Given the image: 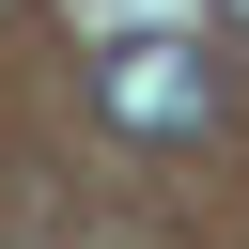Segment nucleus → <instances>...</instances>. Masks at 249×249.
Returning a JSON list of instances; mask_svg holds the SVG:
<instances>
[{
	"label": "nucleus",
	"mask_w": 249,
	"mask_h": 249,
	"mask_svg": "<svg viewBox=\"0 0 249 249\" xmlns=\"http://www.w3.org/2000/svg\"><path fill=\"white\" fill-rule=\"evenodd\" d=\"M93 109L124 140H202L218 124V62L171 47V31H124V47H93Z\"/></svg>",
	"instance_id": "1"
},
{
	"label": "nucleus",
	"mask_w": 249,
	"mask_h": 249,
	"mask_svg": "<svg viewBox=\"0 0 249 249\" xmlns=\"http://www.w3.org/2000/svg\"><path fill=\"white\" fill-rule=\"evenodd\" d=\"M218 31H249V0H218Z\"/></svg>",
	"instance_id": "2"
}]
</instances>
